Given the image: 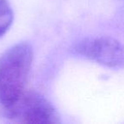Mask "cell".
Here are the masks:
<instances>
[{"instance_id":"obj_1","label":"cell","mask_w":124,"mask_h":124,"mask_svg":"<svg viewBox=\"0 0 124 124\" xmlns=\"http://www.w3.org/2000/svg\"><path fill=\"white\" fill-rule=\"evenodd\" d=\"M31 45L21 43L0 55V115L8 118L23 93L31 70Z\"/></svg>"},{"instance_id":"obj_2","label":"cell","mask_w":124,"mask_h":124,"mask_svg":"<svg viewBox=\"0 0 124 124\" xmlns=\"http://www.w3.org/2000/svg\"><path fill=\"white\" fill-rule=\"evenodd\" d=\"M8 119L21 123L53 124L60 122L54 107L41 94L26 91L11 110Z\"/></svg>"},{"instance_id":"obj_3","label":"cell","mask_w":124,"mask_h":124,"mask_svg":"<svg viewBox=\"0 0 124 124\" xmlns=\"http://www.w3.org/2000/svg\"><path fill=\"white\" fill-rule=\"evenodd\" d=\"M75 51L107 67H124V44L112 38L85 39L75 46Z\"/></svg>"},{"instance_id":"obj_4","label":"cell","mask_w":124,"mask_h":124,"mask_svg":"<svg viewBox=\"0 0 124 124\" xmlns=\"http://www.w3.org/2000/svg\"><path fill=\"white\" fill-rule=\"evenodd\" d=\"M13 11L6 0H0V37L10 27L13 22Z\"/></svg>"}]
</instances>
